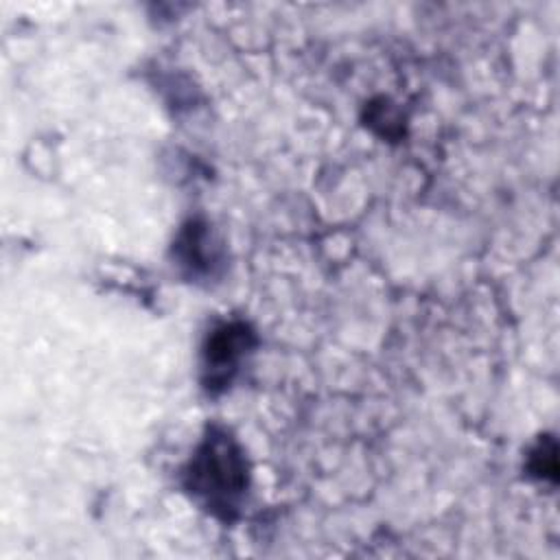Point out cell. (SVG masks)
Returning <instances> with one entry per match:
<instances>
[{"mask_svg": "<svg viewBox=\"0 0 560 560\" xmlns=\"http://www.w3.org/2000/svg\"><path fill=\"white\" fill-rule=\"evenodd\" d=\"M186 488L221 518H230L245 494L247 468L238 444L219 429H212L186 470Z\"/></svg>", "mask_w": 560, "mask_h": 560, "instance_id": "cell-1", "label": "cell"}, {"mask_svg": "<svg viewBox=\"0 0 560 560\" xmlns=\"http://www.w3.org/2000/svg\"><path fill=\"white\" fill-rule=\"evenodd\" d=\"M254 346V332L241 324H221L214 328L206 343V372L210 374L208 385H228L236 372L245 352Z\"/></svg>", "mask_w": 560, "mask_h": 560, "instance_id": "cell-2", "label": "cell"}]
</instances>
